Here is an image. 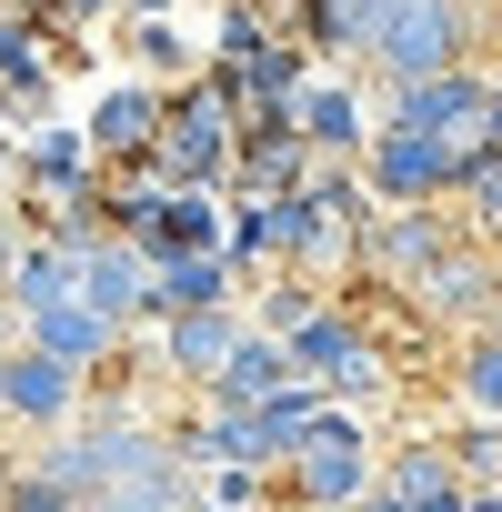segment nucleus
Instances as JSON below:
<instances>
[{
    "label": "nucleus",
    "instance_id": "10",
    "mask_svg": "<svg viewBox=\"0 0 502 512\" xmlns=\"http://www.w3.org/2000/svg\"><path fill=\"white\" fill-rule=\"evenodd\" d=\"M412 312H422V322H442V332H462V342H472V332H492V312H502V251H492V241H462L452 262L412 292Z\"/></svg>",
    "mask_w": 502,
    "mask_h": 512
},
{
    "label": "nucleus",
    "instance_id": "17",
    "mask_svg": "<svg viewBox=\"0 0 502 512\" xmlns=\"http://www.w3.org/2000/svg\"><path fill=\"white\" fill-rule=\"evenodd\" d=\"M292 382H302V372H292V342L251 322V332H241V352L221 362V382H211L201 402H221V412H251V402H272V392H292Z\"/></svg>",
    "mask_w": 502,
    "mask_h": 512
},
{
    "label": "nucleus",
    "instance_id": "24",
    "mask_svg": "<svg viewBox=\"0 0 502 512\" xmlns=\"http://www.w3.org/2000/svg\"><path fill=\"white\" fill-rule=\"evenodd\" d=\"M201 41H211V61H221V71H251V61H262L272 41H292V31H282V21L262 11V0H221Z\"/></svg>",
    "mask_w": 502,
    "mask_h": 512
},
{
    "label": "nucleus",
    "instance_id": "29",
    "mask_svg": "<svg viewBox=\"0 0 502 512\" xmlns=\"http://www.w3.org/2000/svg\"><path fill=\"white\" fill-rule=\"evenodd\" d=\"M21 11H31L41 31H91L101 11H131V0H21Z\"/></svg>",
    "mask_w": 502,
    "mask_h": 512
},
{
    "label": "nucleus",
    "instance_id": "7",
    "mask_svg": "<svg viewBox=\"0 0 502 512\" xmlns=\"http://www.w3.org/2000/svg\"><path fill=\"white\" fill-rule=\"evenodd\" d=\"M492 71L472 61V71H442V81H412V91H392L382 101V121L392 131H432V141H462V151H482V121H492Z\"/></svg>",
    "mask_w": 502,
    "mask_h": 512
},
{
    "label": "nucleus",
    "instance_id": "21",
    "mask_svg": "<svg viewBox=\"0 0 502 512\" xmlns=\"http://www.w3.org/2000/svg\"><path fill=\"white\" fill-rule=\"evenodd\" d=\"M11 302H21V322H41V312H61V302H81V262L51 241V231H31L21 241V272H11Z\"/></svg>",
    "mask_w": 502,
    "mask_h": 512
},
{
    "label": "nucleus",
    "instance_id": "27",
    "mask_svg": "<svg viewBox=\"0 0 502 512\" xmlns=\"http://www.w3.org/2000/svg\"><path fill=\"white\" fill-rule=\"evenodd\" d=\"M231 272L251 282V272H262V262H282V201H231Z\"/></svg>",
    "mask_w": 502,
    "mask_h": 512
},
{
    "label": "nucleus",
    "instance_id": "20",
    "mask_svg": "<svg viewBox=\"0 0 502 512\" xmlns=\"http://www.w3.org/2000/svg\"><path fill=\"white\" fill-rule=\"evenodd\" d=\"M312 81H322V51H312V41H272L262 61L241 71V111H282V121H292Z\"/></svg>",
    "mask_w": 502,
    "mask_h": 512
},
{
    "label": "nucleus",
    "instance_id": "11",
    "mask_svg": "<svg viewBox=\"0 0 502 512\" xmlns=\"http://www.w3.org/2000/svg\"><path fill=\"white\" fill-rule=\"evenodd\" d=\"M231 302H241L231 251H161V262H151V312H141V332H161V322H181V312H231Z\"/></svg>",
    "mask_w": 502,
    "mask_h": 512
},
{
    "label": "nucleus",
    "instance_id": "34",
    "mask_svg": "<svg viewBox=\"0 0 502 512\" xmlns=\"http://www.w3.org/2000/svg\"><path fill=\"white\" fill-rule=\"evenodd\" d=\"M0 422H11V352H0Z\"/></svg>",
    "mask_w": 502,
    "mask_h": 512
},
{
    "label": "nucleus",
    "instance_id": "4",
    "mask_svg": "<svg viewBox=\"0 0 502 512\" xmlns=\"http://www.w3.org/2000/svg\"><path fill=\"white\" fill-rule=\"evenodd\" d=\"M472 241V221L462 211H442V201H412V211H372L362 221V282H382V292H422L452 251Z\"/></svg>",
    "mask_w": 502,
    "mask_h": 512
},
{
    "label": "nucleus",
    "instance_id": "22",
    "mask_svg": "<svg viewBox=\"0 0 502 512\" xmlns=\"http://www.w3.org/2000/svg\"><path fill=\"white\" fill-rule=\"evenodd\" d=\"M131 71L161 81V91H181V81L211 71V41H191L181 21H131Z\"/></svg>",
    "mask_w": 502,
    "mask_h": 512
},
{
    "label": "nucleus",
    "instance_id": "23",
    "mask_svg": "<svg viewBox=\"0 0 502 512\" xmlns=\"http://www.w3.org/2000/svg\"><path fill=\"white\" fill-rule=\"evenodd\" d=\"M91 512H201V482H191V462L181 452H161L151 472H131V482H111Z\"/></svg>",
    "mask_w": 502,
    "mask_h": 512
},
{
    "label": "nucleus",
    "instance_id": "28",
    "mask_svg": "<svg viewBox=\"0 0 502 512\" xmlns=\"http://www.w3.org/2000/svg\"><path fill=\"white\" fill-rule=\"evenodd\" d=\"M452 462H462L472 492H492V482H502V422H462V432H452Z\"/></svg>",
    "mask_w": 502,
    "mask_h": 512
},
{
    "label": "nucleus",
    "instance_id": "33",
    "mask_svg": "<svg viewBox=\"0 0 502 512\" xmlns=\"http://www.w3.org/2000/svg\"><path fill=\"white\" fill-rule=\"evenodd\" d=\"M352 512H412V502H402V492H362Z\"/></svg>",
    "mask_w": 502,
    "mask_h": 512
},
{
    "label": "nucleus",
    "instance_id": "12",
    "mask_svg": "<svg viewBox=\"0 0 502 512\" xmlns=\"http://www.w3.org/2000/svg\"><path fill=\"white\" fill-rule=\"evenodd\" d=\"M241 332H251V312H241V302H231V312H181V322H161V332H151V352H161V372H171V382L211 392V382H221V362L241 352Z\"/></svg>",
    "mask_w": 502,
    "mask_h": 512
},
{
    "label": "nucleus",
    "instance_id": "25",
    "mask_svg": "<svg viewBox=\"0 0 502 512\" xmlns=\"http://www.w3.org/2000/svg\"><path fill=\"white\" fill-rule=\"evenodd\" d=\"M452 392H462L472 422H502V332H472L452 352Z\"/></svg>",
    "mask_w": 502,
    "mask_h": 512
},
{
    "label": "nucleus",
    "instance_id": "8",
    "mask_svg": "<svg viewBox=\"0 0 502 512\" xmlns=\"http://www.w3.org/2000/svg\"><path fill=\"white\" fill-rule=\"evenodd\" d=\"M81 131H91V151H101V171H121V161H161V131H171V91L161 81H101L91 91V111H81Z\"/></svg>",
    "mask_w": 502,
    "mask_h": 512
},
{
    "label": "nucleus",
    "instance_id": "19",
    "mask_svg": "<svg viewBox=\"0 0 502 512\" xmlns=\"http://www.w3.org/2000/svg\"><path fill=\"white\" fill-rule=\"evenodd\" d=\"M382 11H392V0H292V41H312L322 71H332V61H372Z\"/></svg>",
    "mask_w": 502,
    "mask_h": 512
},
{
    "label": "nucleus",
    "instance_id": "37",
    "mask_svg": "<svg viewBox=\"0 0 502 512\" xmlns=\"http://www.w3.org/2000/svg\"><path fill=\"white\" fill-rule=\"evenodd\" d=\"M452 512H462V502H452Z\"/></svg>",
    "mask_w": 502,
    "mask_h": 512
},
{
    "label": "nucleus",
    "instance_id": "16",
    "mask_svg": "<svg viewBox=\"0 0 502 512\" xmlns=\"http://www.w3.org/2000/svg\"><path fill=\"white\" fill-rule=\"evenodd\" d=\"M31 352H51V362H71V372H111V362L131 352V332H121L111 312H91V302H61V312L31 322Z\"/></svg>",
    "mask_w": 502,
    "mask_h": 512
},
{
    "label": "nucleus",
    "instance_id": "1",
    "mask_svg": "<svg viewBox=\"0 0 502 512\" xmlns=\"http://www.w3.org/2000/svg\"><path fill=\"white\" fill-rule=\"evenodd\" d=\"M482 41H492V21L472 0H392L382 31H372V71H382V91H412V81L472 71Z\"/></svg>",
    "mask_w": 502,
    "mask_h": 512
},
{
    "label": "nucleus",
    "instance_id": "3",
    "mask_svg": "<svg viewBox=\"0 0 502 512\" xmlns=\"http://www.w3.org/2000/svg\"><path fill=\"white\" fill-rule=\"evenodd\" d=\"M161 452H171V432H151V422H131V412H111V402H101L91 422H71V432H51V442H41L31 462H41V472H61V482H71L81 502H101L111 482H131V472H151Z\"/></svg>",
    "mask_w": 502,
    "mask_h": 512
},
{
    "label": "nucleus",
    "instance_id": "13",
    "mask_svg": "<svg viewBox=\"0 0 502 512\" xmlns=\"http://www.w3.org/2000/svg\"><path fill=\"white\" fill-rule=\"evenodd\" d=\"M292 121H302V141H312L322 161H362V151H372V131H382L352 71H322V81L302 91V111H292Z\"/></svg>",
    "mask_w": 502,
    "mask_h": 512
},
{
    "label": "nucleus",
    "instance_id": "30",
    "mask_svg": "<svg viewBox=\"0 0 502 512\" xmlns=\"http://www.w3.org/2000/svg\"><path fill=\"white\" fill-rule=\"evenodd\" d=\"M21 241H31V221L0 211V292H11V272H21Z\"/></svg>",
    "mask_w": 502,
    "mask_h": 512
},
{
    "label": "nucleus",
    "instance_id": "5",
    "mask_svg": "<svg viewBox=\"0 0 502 512\" xmlns=\"http://www.w3.org/2000/svg\"><path fill=\"white\" fill-rule=\"evenodd\" d=\"M472 161H482V151H462V141H432V131H392V121H382L372 151H362V181H372L382 211H412V201H462Z\"/></svg>",
    "mask_w": 502,
    "mask_h": 512
},
{
    "label": "nucleus",
    "instance_id": "32",
    "mask_svg": "<svg viewBox=\"0 0 502 512\" xmlns=\"http://www.w3.org/2000/svg\"><path fill=\"white\" fill-rule=\"evenodd\" d=\"M131 21H181V0H131Z\"/></svg>",
    "mask_w": 502,
    "mask_h": 512
},
{
    "label": "nucleus",
    "instance_id": "14",
    "mask_svg": "<svg viewBox=\"0 0 502 512\" xmlns=\"http://www.w3.org/2000/svg\"><path fill=\"white\" fill-rule=\"evenodd\" d=\"M81 302H91V312H111L121 332H141V312H151V251H141V241H121V231H111V241H91V251H81Z\"/></svg>",
    "mask_w": 502,
    "mask_h": 512
},
{
    "label": "nucleus",
    "instance_id": "36",
    "mask_svg": "<svg viewBox=\"0 0 502 512\" xmlns=\"http://www.w3.org/2000/svg\"><path fill=\"white\" fill-rule=\"evenodd\" d=\"M492 91H502V61H492Z\"/></svg>",
    "mask_w": 502,
    "mask_h": 512
},
{
    "label": "nucleus",
    "instance_id": "2",
    "mask_svg": "<svg viewBox=\"0 0 502 512\" xmlns=\"http://www.w3.org/2000/svg\"><path fill=\"white\" fill-rule=\"evenodd\" d=\"M272 482H282V502H292V512H352L362 492H382V452H372V422H362L352 402H332V412L302 432V452H292Z\"/></svg>",
    "mask_w": 502,
    "mask_h": 512
},
{
    "label": "nucleus",
    "instance_id": "15",
    "mask_svg": "<svg viewBox=\"0 0 502 512\" xmlns=\"http://www.w3.org/2000/svg\"><path fill=\"white\" fill-rule=\"evenodd\" d=\"M81 382H91V372H71V362H51V352L21 342V352H11V422H31L41 442L71 432V422H81Z\"/></svg>",
    "mask_w": 502,
    "mask_h": 512
},
{
    "label": "nucleus",
    "instance_id": "9",
    "mask_svg": "<svg viewBox=\"0 0 502 512\" xmlns=\"http://www.w3.org/2000/svg\"><path fill=\"white\" fill-rule=\"evenodd\" d=\"M312 141H302V121H282V111H241V161H231V201H292L302 181H312Z\"/></svg>",
    "mask_w": 502,
    "mask_h": 512
},
{
    "label": "nucleus",
    "instance_id": "35",
    "mask_svg": "<svg viewBox=\"0 0 502 512\" xmlns=\"http://www.w3.org/2000/svg\"><path fill=\"white\" fill-rule=\"evenodd\" d=\"M492 61H502V0H492Z\"/></svg>",
    "mask_w": 502,
    "mask_h": 512
},
{
    "label": "nucleus",
    "instance_id": "18",
    "mask_svg": "<svg viewBox=\"0 0 502 512\" xmlns=\"http://www.w3.org/2000/svg\"><path fill=\"white\" fill-rule=\"evenodd\" d=\"M382 492H402L412 512H452V502H472L452 442H392V452H382Z\"/></svg>",
    "mask_w": 502,
    "mask_h": 512
},
{
    "label": "nucleus",
    "instance_id": "31",
    "mask_svg": "<svg viewBox=\"0 0 502 512\" xmlns=\"http://www.w3.org/2000/svg\"><path fill=\"white\" fill-rule=\"evenodd\" d=\"M21 181V131H0V191Z\"/></svg>",
    "mask_w": 502,
    "mask_h": 512
},
{
    "label": "nucleus",
    "instance_id": "6",
    "mask_svg": "<svg viewBox=\"0 0 502 512\" xmlns=\"http://www.w3.org/2000/svg\"><path fill=\"white\" fill-rule=\"evenodd\" d=\"M292 372H302L312 392H332V402H372V392H392V352L372 342V322H362L352 302H332L312 332H292Z\"/></svg>",
    "mask_w": 502,
    "mask_h": 512
},
{
    "label": "nucleus",
    "instance_id": "26",
    "mask_svg": "<svg viewBox=\"0 0 502 512\" xmlns=\"http://www.w3.org/2000/svg\"><path fill=\"white\" fill-rule=\"evenodd\" d=\"M322 312H332V292H322V282H302V272H272V282H262V302H251V322L282 332V342H292V332H312Z\"/></svg>",
    "mask_w": 502,
    "mask_h": 512
}]
</instances>
